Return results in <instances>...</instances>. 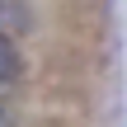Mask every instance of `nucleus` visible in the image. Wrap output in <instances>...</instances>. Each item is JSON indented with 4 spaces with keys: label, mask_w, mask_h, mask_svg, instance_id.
I'll list each match as a JSON object with an SVG mask.
<instances>
[{
    "label": "nucleus",
    "mask_w": 127,
    "mask_h": 127,
    "mask_svg": "<svg viewBox=\"0 0 127 127\" xmlns=\"http://www.w3.org/2000/svg\"><path fill=\"white\" fill-rule=\"evenodd\" d=\"M24 28H28L24 5H19V0H0V38H14V33H24Z\"/></svg>",
    "instance_id": "obj_1"
},
{
    "label": "nucleus",
    "mask_w": 127,
    "mask_h": 127,
    "mask_svg": "<svg viewBox=\"0 0 127 127\" xmlns=\"http://www.w3.org/2000/svg\"><path fill=\"white\" fill-rule=\"evenodd\" d=\"M19 71H24V61H19L14 42H9V38H0V90H5V85H14V80H19Z\"/></svg>",
    "instance_id": "obj_2"
},
{
    "label": "nucleus",
    "mask_w": 127,
    "mask_h": 127,
    "mask_svg": "<svg viewBox=\"0 0 127 127\" xmlns=\"http://www.w3.org/2000/svg\"><path fill=\"white\" fill-rule=\"evenodd\" d=\"M0 113H5V94H0Z\"/></svg>",
    "instance_id": "obj_3"
}]
</instances>
